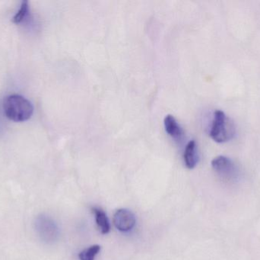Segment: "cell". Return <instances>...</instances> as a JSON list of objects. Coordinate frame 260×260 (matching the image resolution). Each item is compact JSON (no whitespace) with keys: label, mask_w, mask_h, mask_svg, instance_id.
<instances>
[{"label":"cell","mask_w":260,"mask_h":260,"mask_svg":"<svg viewBox=\"0 0 260 260\" xmlns=\"http://www.w3.org/2000/svg\"><path fill=\"white\" fill-rule=\"evenodd\" d=\"M3 108L6 117L15 122L28 120L34 112V107L30 101L19 95H11L6 97Z\"/></svg>","instance_id":"cell-1"},{"label":"cell","mask_w":260,"mask_h":260,"mask_svg":"<svg viewBox=\"0 0 260 260\" xmlns=\"http://www.w3.org/2000/svg\"><path fill=\"white\" fill-rule=\"evenodd\" d=\"M209 135L217 143L229 141L235 135V125L224 111L216 110L214 113Z\"/></svg>","instance_id":"cell-2"},{"label":"cell","mask_w":260,"mask_h":260,"mask_svg":"<svg viewBox=\"0 0 260 260\" xmlns=\"http://www.w3.org/2000/svg\"><path fill=\"white\" fill-rule=\"evenodd\" d=\"M35 229L40 239L46 244H53L59 238L57 224L47 215H38L35 218Z\"/></svg>","instance_id":"cell-3"},{"label":"cell","mask_w":260,"mask_h":260,"mask_svg":"<svg viewBox=\"0 0 260 260\" xmlns=\"http://www.w3.org/2000/svg\"><path fill=\"white\" fill-rule=\"evenodd\" d=\"M212 169L217 175L225 181H235L238 178V167L229 157L218 156L212 161Z\"/></svg>","instance_id":"cell-4"},{"label":"cell","mask_w":260,"mask_h":260,"mask_svg":"<svg viewBox=\"0 0 260 260\" xmlns=\"http://www.w3.org/2000/svg\"><path fill=\"white\" fill-rule=\"evenodd\" d=\"M136 220L134 214L127 209H119L114 215V224L117 230L128 232L136 225Z\"/></svg>","instance_id":"cell-5"},{"label":"cell","mask_w":260,"mask_h":260,"mask_svg":"<svg viewBox=\"0 0 260 260\" xmlns=\"http://www.w3.org/2000/svg\"><path fill=\"white\" fill-rule=\"evenodd\" d=\"M185 165L189 169H194L199 161L198 148L197 142L194 140H189L185 148L183 154Z\"/></svg>","instance_id":"cell-6"},{"label":"cell","mask_w":260,"mask_h":260,"mask_svg":"<svg viewBox=\"0 0 260 260\" xmlns=\"http://www.w3.org/2000/svg\"><path fill=\"white\" fill-rule=\"evenodd\" d=\"M165 131L175 140H180L183 137V131L175 118L171 114L165 116L164 119Z\"/></svg>","instance_id":"cell-7"},{"label":"cell","mask_w":260,"mask_h":260,"mask_svg":"<svg viewBox=\"0 0 260 260\" xmlns=\"http://www.w3.org/2000/svg\"><path fill=\"white\" fill-rule=\"evenodd\" d=\"M91 210L95 215L96 223H97L98 227L102 234L107 235L109 233L111 230V225H110L109 221H108L105 212L97 208H92Z\"/></svg>","instance_id":"cell-8"},{"label":"cell","mask_w":260,"mask_h":260,"mask_svg":"<svg viewBox=\"0 0 260 260\" xmlns=\"http://www.w3.org/2000/svg\"><path fill=\"white\" fill-rule=\"evenodd\" d=\"M28 2H22L19 10H18L16 15H15V16L13 17V18H12V22L15 23V24H20V23L22 22V21L27 18V15H28Z\"/></svg>","instance_id":"cell-9"},{"label":"cell","mask_w":260,"mask_h":260,"mask_svg":"<svg viewBox=\"0 0 260 260\" xmlns=\"http://www.w3.org/2000/svg\"><path fill=\"white\" fill-rule=\"evenodd\" d=\"M101 250V247L99 245H93L89 248L85 249L79 253V257L80 260H94L98 253Z\"/></svg>","instance_id":"cell-10"}]
</instances>
